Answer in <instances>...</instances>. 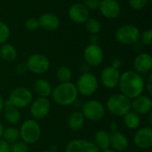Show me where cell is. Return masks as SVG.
I'll list each match as a JSON object with an SVG mask.
<instances>
[{"label":"cell","mask_w":152,"mask_h":152,"mask_svg":"<svg viewBox=\"0 0 152 152\" xmlns=\"http://www.w3.org/2000/svg\"><path fill=\"white\" fill-rule=\"evenodd\" d=\"M118 86L122 94L128 99L133 100L135 97L142 94L145 89V82L142 75L134 70H126L120 74V78Z\"/></svg>","instance_id":"obj_1"},{"label":"cell","mask_w":152,"mask_h":152,"mask_svg":"<svg viewBox=\"0 0 152 152\" xmlns=\"http://www.w3.org/2000/svg\"><path fill=\"white\" fill-rule=\"evenodd\" d=\"M53 100L55 103L61 106H69L74 104L78 96L77 86L72 82L60 83L52 91Z\"/></svg>","instance_id":"obj_2"},{"label":"cell","mask_w":152,"mask_h":152,"mask_svg":"<svg viewBox=\"0 0 152 152\" xmlns=\"http://www.w3.org/2000/svg\"><path fill=\"white\" fill-rule=\"evenodd\" d=\"M106 108L112 115L123 117L131 110V100L121 93L114 94L107 100Z\"/></svg>","instance_id":"obj_3"},{"label":"cell","mask_w":152,"mask_h":152,"mask_svg":"<svg viewBox=\"0 0 152 152\" xmlns=\"http://www.w3.org/2000/svg\"><path fill=\"white\" fill-rule=\"evenodd\" d=\"M140 29L134 24H123L115 32L116 40L126 45H135L140 40Z\"/></svg>","instance_id":"obj_4"},{"label":"cell","mask_w":152,"mask_h":152,"mask_svg":"<svg viewBox=\"0 0 152 152\" xmlns=\"http://www.w3.org/2000/svg\"><path fill=\"white\" fill-rule=\"evenodd\" d=\"M20 138L26 144L36 143L41 136V126L35 119H27L25 120L20 129Z\"/></svg>","instance_id":"obj_5"},{"label":"cell","mask_w":152,"mask_h":152,"mask_svg":"<svg viewBox=\"0 0 152 152\" xmlns=\"http://www.w3.org/2000/svg\"><path fill=\"white\" fill-rule=\"evenodd\" d=\"M75 85L78 94L83 96H91L97 91L99 82L94 74L86 72L80 75Z\"/></svg>","instance_id":"obj_6"},{"label":"cell","mask_w":152,"mask_h":152,"mask_svg":"<svg viewBox=\"0 0 152 152\" xmlns=\"http://www.w3.org/2000/svg\"><path fill=\"white\" fill-rule=\"evenodd\" d=\"M8 102L18 109L26 108L33 102V94L29 89L23 86H19L12 90Z\"/></svg>","instance_id":"obj_7"},{"label":"cell","mask_w":152,"mask_h":152,"mask_svg":"<svg viewBox=\"0 0 152 152\" xmlns=\"http://www.w3.org/2000/svg\"><path fill=\"white\" fill-rule=\"evenodd\" d=\"M105 111V107L100 101L89 100L83 104L81 112L86 119L96 122L104 118Z\"/></svg>","instance_id":"obj_8"},{"label":"cell","mask_w":152,"mask_h":152,"mask_svg":"<svg viewBox=\"0 0 152 152\" xmlns=\"http://www.w3.org/2000/svg\"><path fill=\"white\" fill-rule=\"evenodd\" d=\"M25 65L27 69L34 74H44L50 69V61L44 54L33 53L28 56Z\"/></svg>","instance_id":"obj_9"},{"label":"cell","mask_w":152,"mask_h":152,"mask_svg":"<svg viewBox=\"0 0 152 152\" xmlns=\"http://www.w3.org/2000/svg\"><path fill=\"white\" fill-rule=\"evenodd\" d=\"M85 62L92 67L100 66L104 60V53L97 44H90L84 51Z\"/></svg>","instance_id":"obj_10"},{"label":"cell","mask_w":152,"mask_h":152,"mask_svg":"<svg viewBox=\"0 0 152 152\" xmlns=\"http://www.w3.org/2000/svg\"><path fill=\"white\" fill-rule=\"evenodd\" d=\"M51 102L47 98L38 97L30 104V114L35 120H41L45 118L50 112Z\"/></svg>","instance_id":"obj_11"},{"label":"cell","mask_w":152,"mask_h":152,"mask_svg":"<svg viewBox=\"0 0 152 152\" xmlns=\"http://www.w3.org/2000/svg\"><path fill=\"white\" fill-rule=\"evenodd\" d=\"M120 78L119 69H114L111 66L105 67L100 76L101 82L102 86L108 89H114L118 86Z\"/></svg>","instance_id":"obj_12"},{"label":"cell","mask_w":152,"mask_h":152,"mask_svg":"<svg viewBox=\"0 0 152 152\" xmlns=\"http://www.w3.org/2000/svg\"><path fill=\"white\" fill-rule=\"evenodd\" d=\"M69 17L77 24H85L90 18L89 10L81 3H75L69 8Z\"/></svg>","instance_id":"obj_13"},{"label":"cell","mask_w":152,"mask_h":152,"mask_svg":"<svg viewBox=\"0 0 152 152\" xmlns=\"http://www.w3.org/2000/svg\"><path fill=\"white\" fill-rule=\"evenodd\" d=\"M134 145L142 150L149 149L152 146V128L145 126L138 129L134 136Z\"/></svg>","instance_id":"obj_14"},{"label":"cell","mask_w":152,"mask_h":152,"mask_svg":"<svg viewBox=\"0 0 152 152\" xmlns=\"http://www.w3.org/2000/svg\"><path fill=\"white\" fill-rule=\"evenodd\" d=\"M131 110L138 115H147L152 110V101L150 95L141 94L131 100Z\"/></svg>","instance_id":"obj_15"},{"label":"cell","mask_w":152,"mask_h":152,"mask_svg":"<svg viewBox=\"0 0 152 152\" xmlns=\"http://www.w3.org/2000/svg\"><path fill=\"white\" fill-rule=\"evenodd\" d=\"M64 152H101L93 142L87 140H72L70 141Z\"/></svg>","instance_id":"obj_16"},{"label":"cell","mask_w":152,"mask_h":152,"mask_svg":"<svg viewBox=\"0 0 152 152\" xmlns=\"http://www.w3.org/2000/svg\"><path fill=\"white\" fill-rule=\"evenodd\" d=\"M99 10L102 15L107 19H115L121 12L120 4L115 0H101Z\"/></svg>","instance_id":"obj_17"},{"label":"cell","mask_w":152,"mask_h":152,"mask_svg":"<svg viewBox=\"0 0 152 152\" xmlns=\"http://www.w3.org/2000/svg\"><path fill=\"white\" fill-rule=\"evenodd\" d=\"M134 69L138 74H147L152 69V57L148 53H139L134 60Z\"/></svg>","instance_id":"obj_18"},{"label":"cell","mask_w":152,"mask_h":152,"mask_svg":"<svg viewBox=\"0 0 152 152\" xmlns=\"http://www.w3.org/2000/svg\"><path fill=\"white\" fill-rule=\"evenodd\" d=\"M37 20H38L39 27H41L43 29H45L47 31H53L57 29L61 23L59 17L52 12L43 13Z\"/></svg>","instance_id":"obj_19"},{"label":"cell","mask_w":152,"mask_h":152,"mask_svg":"<svg viewBox=\"0 0 152 152\" xmlns=\"http://www.w3.org/2000/svg\"><path fill=\"white\" fill-rule=\"evenodd\" d=\"M110 147L117 152H122L126 151L129 146V141L127 137L119 131L113 132L110 134Z\"/></svg>","instance_id":"obj_20"},{"label":"cell","mask_w":152,"mask_h":152,"mask_svg":"<svg viewBox=\"0 0 152 152\" xmlns=\"http://www.w3.org/2000/svg\"><path fill=\"white\" fill-rule=\"evenodd\" d=\"M4 115L5 120L12 125H16L20 120V112L18 108L12 105L8 101L4 105Z\"/></svg>","instance_id":"obj_21"},{"label":"cell","mask_w":152,"mask_h":152,"mask_svg":"<svg viewBox=\"0 0 152 152\" xmlns=\"http://www.w3.org/2000/svg\"><path fill=\"white\" fill-rule=\"evenodd\" d=\"M85 121L86 118L81 111H74L68 118V126L71 131L78 132L84 127Z\"/></svg>","instance_id":"obj_22"},{"label":"cell","mask_w":152,"mask_h":152,"mask_svg":"<svg viewBox=\"0 0 152 152\" xmlns=\"http://www.w3.org/2000/svg\"><path fill=\"white\" fill-rule=\"evenodd\" d=\"M34 89L36 94L39 97H44V98L49 97L52 94V91H53L50 82L45 78H38L37 80H36L34 84Z\"/></svg>","instance_id":"obj_23"},{"label":"cell","mask_w":152,"mask_h":152,"mask_svg":"<svg viewBox=\"0 0 152 152\" xmlns=\"http://www.w3.org/2000/svg\"><path fill=\"white\" fill-rule=\"evenodd\" d=\"M110 135L105 130H99L94 134V143L100 151H105L110 147Z\"/></svg>","instance_id":"obj_24"},{"label":"cell","mask_w":152,"mask_h":152,"mask_svg":"<svg viewBox=\"0 0 152 152\" xmlns=\"http://www.w3.org/2000/svg\"><path fill=\"white\" fill-rule=\"evenodd\" d=\"M17 55H18L17 50L15 49V47L12 45L7 44V43L1 45V47H0L1 59H3L5 61L12 62L14 60H16Z\"/></svg>","instance_id":"obj_25"},{"label":"cell","mask_w":152,"mask_h":152,"mask_svg":"<svg viewBox=\"0 0 152 152\" xmlns=\"http://www.w3.org/2000/svg\"><path fill=\"white\" fill-rule=\"evenodd\" d=\"M123 122L128 129L134 130L140 126L141 118L140 115H138L133 110H130L123 116Z\"/></svg>","instance_id":"obj_26"},{"label":"cell","mask_w":152,"mask_h":152,"mask_svg":"<svg viewBox=\"0 0 152 152\" xmlns=\"http://www.w3.org/2000/svg\"><path fill=\"white\" fill-rule=\"evenodd\" d=\"M2 138L6 141L9 144L11 143H14L16 142H18L20 138V131L18 128L13 127V126H9L5 129H4V133H3V136Z\"/></svg>","instance_id":"obj_27"},{"label":"cell","mask_w":152,"mask_h":152,"mask_svg":"<svg viewBox=\"0 0 152 152\" xmlns=\"http://www.w3.org/2000/svg\"><path fill=\"white\" fill-rule=\"evenodd\" d=\"M56 77L57 79L60 81V83L69 82L72 78V71L69 67L61 66L58 69L56 72Z\"/></svg>","instance_id":"obj_28"},{"label":"cell","mask_w":152,"mask_h":152,"mask_svg":"<svg viewBox=\"0 0 152 152\" xmlns=\"http://www.w3.org/2000/svg\"><path fill=\"white\" fill-rule=\"evenodd\" d=\"M86 29L92 35H97L102 29V24L99 20L94 18H89L85 23Z\"/></svg>","instance_id":"obj_29"},{"label":"cell","mask_w":152,"mask_h":152,"mask_svg":"<svg viewBox=\"0 0 152 152\" xmlns=\"http://www.w3.org/2000/svg\"><path fill=\"white\" fill-rule=\"evenodd\" d=\"M10 28L6 23L0 20V45H3L7 42L10 37Z\"/></svg>","instance_id":"obj_30"},{"label":"cell","mask_w":152,"mask_h":152,"mask_svg":"<svg viewBox=\"0 0 152 152\" xmlns=\"http://www.w3.org/2000/svg\"><path fill=\"white\" fill-rule=\"evenodd\" d=\"M10 152H28V146L22 141H18L12 143L10 146Z\"/></svg>","instance_id":"obj_31"},{"label":"cell","mask_w":152,"mask_h":152,"mask_svg":"<svg viewBox=\"0 0 152 152\" xmlns=\"http://www.w3.org/2000/svg\"><path fill=\"white\" fill-rule=\"evenodd\" d=\"M149 0H128L130 7L135 11L142 10L148 4Z\"/></svg>","instance_id":"obj_32"},{"label":"cell","mask_w":152,"mask_h":152,"mask_svg":"<svg viewBox=\"0 0 152 152\" xmlns=\"http://www.w3.org/2000/svg\"><path fill=\"white\" fill-rule=\"evenodd\" d=\"M140 39L144 45H151L152 43V30L148 28L140 35Z\"/></svg>","instance_id":"obj_33"},{"label":"cell","mask_w":152,"mask_h":152,"mask_svg":"<svg viewBox=\"0 0 152 152\" xmlns=\"http://www.w3.org/2000/svg\"><path fill=\"white\" fill-rule=\"evenodd\" d=\"M25 28L28 31H35L39 28L38 20L33 17L28 18L25 21Z\"/></svg>","instance_id":"obj_34"},{"label":"cell","mask_w":152,"mask_h":152,"mask_svg":"<svg viewBox=\"0 0 152 152\" xmlns=\"http://www.w3.org/2000/svg\"><path fill=\"white\" fill-rule=\"evenodd\" d=\"M101 0H84V5L89 11H94L99 9Z\"/></svg>","instance_id":"obj_35"},{"label":"cell","mask_w":152,"mask_h":152,"mask_svg":"<svg viewBox=\"0 0 152 152\" xmlns=\"http://www.w3.org/2000/svg\"><path fill=\"white\" fill-rule=\"evenodd\" d=\"M10 144L3 138L0 139V152H10Z\"/></svg>","instance_id":"obj_36"},{"label":"cell","mask_w":152,"mask_h":152,"mask_svg":"<svg viewBox=\"0 0 152 152\" xmlns=\"http://www.w3.org/2000/svg\"><path fill=\"white\" fill-rule=\"evenodd\" d=\"M145 88L147 89L148 94L151 95L152 94V75H150L146 83H145Z\"/></svg>","instance_id":"obj_37"},{"label":"cell","mask_w":152,"mask_h":152,"mask_svg":"<svg viewBox=\"0 0 152 152\" xmlns=\"http://www.w3.org/2000/svg\"><path fill=\"white\" fill-rule=\"evenodd\" d=\"M111 67H113L114 69H119L121 67H122V61L119 59V58H115L113 61H112V64H111Z\"/></svg>","instance_id":"obj_38"},{"label":"cell","mask_w":152,"mask_h":152,"mask_svg":"<svg viewBox=\"0 0 152 152\" xmlns=\"http://www.w3.org/2000/svg\"><path fill=\"white\" fill-rule=\"evenodd\" d=\"M26 70H28V69H27V68H26V65H24V64H20V65H18L17 68H16V72H17L19 75L24 74V73L26 72Z\"/></svg>","instance_id":"obj_39"},{"label":"cell","mask_w":152,"mask_h":152,"mask_svg":"<svg viewBox=\"0 0 152 152\" xmlns=\"http://www.w3.org/2000/svg\"><path fill=\"white\" fill-rule=\"evenodd\" d=\"M110 129L111 133L118 131V123H117V122H112V123L110 124Z\"/></svg>","instance_id":"obj_40"},{"label":"cell","mask_w":152,"mask_h":152,"mask_svg":"<svg viewBox=\"0 0 152 152\" xmlns=\"http://www.w3.org/2000/svg\"><path fill=\"white\" fill-rule=\"evenodd\" d=\"M80 69L83 71V73H86V72H89V65L86 62H84L82 64V67L80 68Z\"/></svg>","instance_id":"obj_41"},{"label":"cell","mask_w":152,"mask_h":152,"mask_svg":"<svg viewBox=\"0 0 152 152\" xmlns=\"http://www.w3.org/2000/svg\"><path fill=\"white\" fill-rule=\"evenodd\" d=\"M4 99L2 97V95L0 94V113L3 111L4 110Z\"/></svg>","instance_id":"obj_42"},{"label":"cell","mask_w":152,"mask_h":152,"mask_svg":"<svg viewBox=\"0 0 152 152\" xmlns=\"http://www.w3.org/2000/svg\"><path fill=\"white\" fill-rule=\"evenodd\" d=\"M148 121H149V125H152V112L148 113Z\"/></svg>","instance_id":"obj_43"},{"label":"cell","mask_w":152,"mask_h":152,"mask_svg":"<svg viewBox=\"0 0 152 152\" xmlns=\"http://www.w3.org/2000/svg\"><path fill=\"white\" fill-rule=\"evenodd\" d=\"M4 126H3V124H2V122L0 121V139L2 138V136H3V133H4Z\"/></svg>","instance_id":"obj_44"},{"label":"cell","mask_w":152,"mask_h":152,"mask_svg":"<svg viewBox=\"0 0 152 152\" xmlns=\"http://www.w3.org/2000/svg\"><path fill=\"white\" fill-rule=\"evenodd\" d=\"M102 152H117L115 151L114 150H112V149H107V150H105V151H102Z\"/></svg>","instance_id":"obj_45"},{"label":"cell","mask_w":152,"mask_h":152,"mask_svg":"<svg viewBox=\"0 0 152 152\" xmlns=\"http://www.w3.org/2000/svg\"><path fill=\"white\" fill-rule=\"evenodd\" d=\"M42 152H53V151H42Z\"/></svg>","instance_id":"obj_46"},{"label":"cell","mask_w":152,"mask_h":152,"mask_svg":"<svg viewBox=\"0 0 152 152\" xmlns=\"http://www.w3.org/2000/svg\"><path fill=\"white\" fill-rule=\"evenodd\" d=\"M115 1H118H118H120V0H115Z\"/></svg>","instance_id":"obj_47"}]
</instances>
